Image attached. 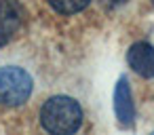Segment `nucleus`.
<instances>
[{
    "label": "nucleus",
    "instance_id": "f257e3e1",
    "mask_svg": "<svg viewBox=\"0 0 154 135\" xmlns=\"http://www.w3.org/2000/svg\"><path fill=\"white\" fill-rule=\"evenodd\" d=\"M40 120L51 135H72L82 124V110L76 99L68 95H55L45 101Z\"/></svg>",
    "mask_w": 154,
    "mask_h": 135
},
{
    "label": "nucleus",
    "instance_id": "f03ea898",
    "mask_svg": "<svg viewBox=\"0 0 154 135\" xmlns=\"http://www.w3.org/2000/svg\"><path fill=\"white\" fill-rule=\"evenodd\" d=\"M32 76L17 66L0 68V103L2 106H21L32 93Z\"/></svg>",
    "mask_w": 154,
    "mask_h": 135
},
{
    "label": "nucleus",
    "instance_id": "7ed1b4c3",
    "mask_svg": "<svg viewBox=\"0 0 154 135\" xmlns=\"http://www.w3.org/2000/svg\"><path fill=\"white\" fill-rule=\"evenodd\" d=\"M129 66L143 78H154V47L150 42H135L127 53Z\"/></svg>",
    "mask_w": 154,
    "mask_h": 135
},
{
    "label": "nucleus",
    "instance_id": "20e7f679",
    "mask_svg": "<svg viewBox=\"0 0 154 135\" xmlns=\"http://www.w3.org/2000/svg\"><path fill=\"white\" fill-rule=\"evenodd\" d=\"M114 112H116L118 122L125 127H129L135 118V106H133L131 89H129V82L125 76L116 82V89H114Z\"/></svg>",
    "mask_w": 154,
    "mask_h": 135
},
{
    "label": "nucleus",
    "instance_id": "39448f33",
    "mask_svg": "<svg viewBox=\"0 0 154 135\" xmlns=\"http://www.w3.org/2000/svg\"><path fill=\"white\" fill-rule=\"evenodd\" d=\"M21 21V11L15 0H0V40H9Z\"/></svg>",
    "mask_w": 154,
    "mask_h": 135
},
{
    "label": "nucleus",
    "instance_id": "423d86ee",
    "mask_svg": "<svg viewBox=\"0 0 154 135\" xmlns=\"http://www.w3.org/2000/svg\"><path fill=\"white\" fill-rule=\"evenodd\" d=\"M91 0H49V5L61 15H74L89 7Z\"/></svg>",
    "mask_w": 154,
    "mask_h": 135
},
{
    "label": "nucleus",
    "instance_id": "0eeeda50",
    "mask_svg": "<svg viewBox=\"0 0 154 135\" xmlns=\"http://www.w3.org/2000/svg\"><path fill=\"white\" fill-rule=\"evenodd\" d=\"M106 2H108V5H112V7H114V5H120V2H125V0H106Z\"/></svg>",
    "mask_w": 154,
    "mask_h": 135
},
{
    "label": "nucleus",
    "instance_id": "6e6552de",
    "mask_svg": "<svg viewBox=\"0 0 154 135\" xmlns=\"http://www.w3.org/2000/svg\"><path fill=\"white\" fill-rule=\"evenodd\" d=\"M2 44H5V40H0V47H2Z\"/></svg>",
    "mask_w": 154,
    "mask_h": 135
},
{
    "label": "nucleus",
    "instance_id": "1a4fd4ad",
    "mask_svg": "<svg viewBox=\"0 0 154 135\" xmlns=\"http://www.w3.org/2000/svg\"><path fill=\"white\" fill-rule=\"evenodd\" d=\"M152 5H154V0H152Z\"/></svg>",
    "mask_w": 154,
    "mask_h": 135
},
{
    "label": "nucleus",
    "instance_id": "9d476101",
    "mask_svg": "<svg viewBox=\"0 0 154 135\" xmlns=\"http://www.w3.org/2000/svg\"><path fill=\"white\" fill-rule=\"evenodd\" d=\"M152 135H154V133H152Z\"/></svg>",
    "mask_w": 154,
    "mask_h": 135
}]
</instances>
